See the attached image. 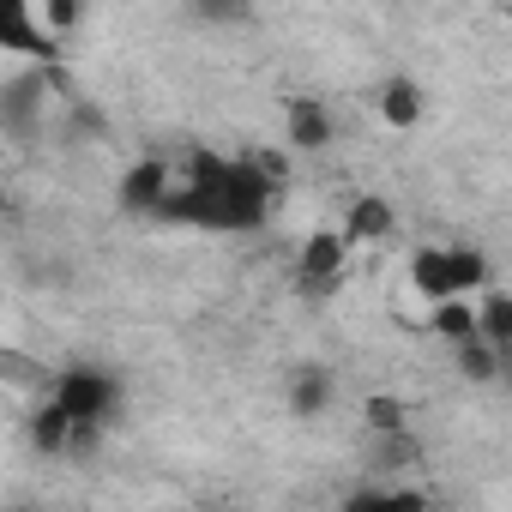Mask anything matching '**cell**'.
Returning <instances> with one entry per match:
<instances>
[{
	"label": "cell",
	"instance_id": "7",
	"mask_svg": "<svg viewBox=\"0 0 512 512\" xmlns=\"http://www.w3.org/2000/svg\"><path fill=\"white\" fill-rule=\"evenodd\" d=\"M338 229L350 235V247H374V241H392V229H398V211L386 205V193H356Z\"/></svg>",
	"mask_w": 512,
	"mask_h": 512
},
{
	"label": "cell",
	"instance_id": "15",
	"mask_svg": "<svg viewBox=\"0 0 512 512\" xmlns=\"http://www.w3.org/2000/svg\"><path fill=\"white\" fill-rule=\"evenodd\" d=\"M362 422H368V434H374V440H386V434H410L404 404H398V398H386V392H368V398H362Z\"/></svg>",
	"mask_w": 512,
	"mask_h": 512
},
{
	"label": "cell",
	"instance_id": "3",
	"mask_svg": "<svg viewBox=\"0 0 512 512\" xmlns=\"http://www.w3.org/2000/svg\"><path fill=\"white\" fill-rule=\"evenodd\" d=\"M350 235L344 229H314L308 241H302V253H296V290L308 296V302H326V296H338L344 290V278H350Z\"/></svg>",
	"mask_w": 512,
	"mask_h": 512
},
{
	"label": "cell",
	"instance_id": "2",
	"mask_svg": "<svg viewBox=\"0 0 512 512\" xmlns=\"http://www.w3.org/2000/svg\"><path fill=\"white\" fill-rule=\"evenodd\" d=\"M43 392L79 422V428H103L109 416H115V404H121V380L109 374V368H97V362H73V368H55L49 380H43Z\"/></svg>",
	"mask_w": 512,
	"mask_h": 512
},
{
	"label": "cell",
	"instance_id": "4",
	"mask_svg": "<svg viewBox=\"0 0 512 512\" xmlns=\"http://www.w3.org/2000/svg\"><path fill=\"white\" fill-rule=\"evenodd\" d=\"M0 49H13V55H25V61H49V67H55L61 37L43 25L37 7H25V0H7V7H0Z\"/></svg>",
	"mask_w": 512,
	"mask_h": 512
},
{
	"label": "cell",
	"instance_id": "9",
	"mask_svg": "<svg viewBox=\"0 0 512 512\" xmlns=\"http://www.w3.org/2000/svg\"><path fill=\"white\" fill-rule=\"evenodd\" d=\"M284 121H290L296 151H326L332 145V109L320 97H284Z\"/></svg>",
	"mask_w": 512,
	"mask_h": 512
},
{
	"label": "cell",
	"instance_id": "14",
	"mask_svg": "<svg viewBox=\"0 0 512 512\" xmlns=\"http://www.w3.org/2000/svg\"><path fill=\"white\" fill-rule=\"evenodd\" d=\"M31 440H37V452H49V458H61V452H73V440H79V422L55 404V398H43V410L31 416Z\"/></svg>",
	"mask_w": 512,
	"mask_h": 512
},
{
	"label": "cell",
	"instance_id": "12",
	"mask_svg": "<svg viewBox=\"0 0 512 512\" xmlns=\"http://www.w3.org/2000/svg\"><path fill=\"white\" fill-rule=\"evenodd\" d=\"M332 398H338V380H332V368H320V362H302V368H290V410H296V416H320Z\"/></svg>",
	"mask_w": 512,
	"mask_h": 512
},
{
	"label": "cell",
	"instance_id": "8",
	"mask_svg": "<svg viewBox=\"0 0 512 512\" xmlns=\"http://www.w3.org/2000/svg\"><path fill=\"white\" fill-rule=\"evenodd\" d=\"M338 512H434V500L422 488H404V482H362L344 494Z\"/></svg>",
	"mask_w": 512,
	"mask_h": 512
},
{
	"label": "cell",
	"instance_id": "6",
	"mask_svg": "<svg viewBox=\"0 0 512 512\" xmlns=\"http://www.w3.org/2000/svg\"><path fill=\"white\" fill-rule=\"evenodd\" d=\"M410 290H416L428 308L464 302V290H458V253H452V247H416V253H410Z\"/></svg>",
	"mask_w": 512,
	"mask_h": 512
},
{
	"label": "cell",
	"instance_id": "5",
	"mask_svg": "<svg viewBox=\"0 0 512 512\" xmlns=\"http://www.w3.org/2000/svg\"><path fill=\"white\" fill-rule=\"evenodd\" d=\"M169 193H175V175H169V163H163V157H145V163H133V169L121 175V187H115V205H121L127 217H157V211L169 205Z\"/></svg>",
	"mask_w": 512,
	"mask_h": 512
},
{
	"label": "cell",
	"instance_id": "10",
	"mask_svg": "<svg viewBox=\"0 0 512 512\" xmlns=\"http://www.w3.org/2000/svg\"><path fill=\"white\" fill-rule=\"evenodd\" d=\"M374 109H380V121L386 127H416L422 121V85L410 79V73H386L380 79V91H374Z\"/></svg>",
	"mask_w": 512,
	"mask_h": 512
},
{
	"label": "cell",
	"instance_id": "13",
	"mask_svg": "<svg viewBox=\"0 0 512 512\" xmlns=\"http://www.w3.org/2000/svg\"><path fill=\"white\" fill-rule=\"evenodd\" d=\"M428 332H434L440 344H452V350L476 344V338H482V326H476V302H440V308H428Z\"/></svg>",
	"mask_w": 512,
	"mask_h": 512
},
{
	"label": "cell",
	"instance_id": "11",
	"mask_svg": "<svg viewBox=\"0 0 512 512\" xmlns=\"http://www.w3.org/2000/svg\"><path fill=\"white\" fill-rule=\"evenodd\" d=\"M476 326H482V344L512 368V296L506 290H482L476 296Z\"/></svg>",
	"mask_w": 512,
	"mask_h": 512
},
{
	"label": "cell",
	"instance_id": "17",
	"mask_svg": "<svg viewBox=\"0 0 512 512\" xmlns=\"http://www.w3.org/2000/svg\"><path fill=\"white\" fill-rule=\"evenodd\" d=\"M37 13H43V25H49L55 37H61V31H73V25L85 19V13H79V0H49V7H37Z\"/></svg>",
	"mask_w": 512,
	"mask_h": 512
},
{
	"label": "cell",
	"instance_id": "18",
	"mask_svg": "<svg viewBox=\"0 0 512 512\" xmlns=\"http://www.w3.org/2000/svg\"><path fill=\"white\" fill-rule=\"evenodd\" d=\"M13 512H31V506H13Z\"/></svg>",
	"mask_w": 512,
	"mask_h": 512
},
{
	"label": "cell",
	"instance_id": "1",
	"mask_svg": "<svg viewBox=\"0 0 512 512\" xmlns=\"http://www.w3.org/2000/svg\"><path fill=\"white\" fill-rule=\"evenodd\" d=\"M284 181H272L253 151L241 157H217V151H193L169 205L157 211V223H193V229H223V235H253L266 229L272 205H278Z\"/></svg>",
	"mask_w": 512,
	"mask_h": 512
},
{
	"label": "cell",
	"instance_id": "16",
	"mask_svg": "<svg viewBox=\"0 0 512 512\" xmlns=\"http://www.w3.org/2000/svg\"><path fill=\"white\" fill-rule=\"evenodd\" d=\"M452 356H458V374H464V380H500V374H506V362H500L482 338L464 344V350H452Z\"/></svg>",
	"mask_w": 512,
	"mask_h": 512
}]
</instances>
